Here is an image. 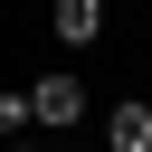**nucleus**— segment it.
I'll use <instances>...</instances> for the list:
<instances>
[{"label":"nucleus","mask_w":152,"mask_h":152,"mask_svg":"<svg viewBox=\"0 0 152 152\" xmlns=\"http://www.w3.org/2000/svg\"><path fill=\"white\" fill-rule=\"evenodd\" d=\"M28 104H38V133H66V124L86 114V76H76V66H48V76L28 86Z\"/></svg>","instance_id":"1"},{"label":"nucleus","mask_w":152,"mask_h":152,"mask_svg":"<svg viewBox=\"0 0 152 152\" xmlns=\"http://www.w3.org/2000/svg\"><path fill=\"white\" fill-rule=\"evenodd\" d=\"M104 152H152V95H124L104 114Z\"/></svg>","instance_id":"2"},{"label":"nucleus","mask_w":152,"mask_h":152,"mask_svg":"<svg viewBox=\"0 0 152 152\" xmlns=\"http://www.w3.org/2000/svg\"><path fill=\"white\" fill-rule=\"evenodd\" d=\"M48 19H57L66 48H95V38H104V0H48Z\"/></svg>","instance_id":"3"},{"label":"nucleus","mask_w":152,"mask_h":152,"mask_svg":"<svg viewBox=\"0 0 152 152\" xmlns=\"http://www.w3.org/2000/svg\"><path fill=\"white\" fill-rule=\"evenodd\" d=\"M19 133H38V104H28V86H0V142H19Z\"/></svg>","instance_id":"4"},{"label":"nucleus","mask_w":152,"mask_h":152,"mask_svg":"<svg viewBox=\"0 0 152 152\" xmlns=\"http://www.w3.org/2000/svg\"><path fill=\"white\" fill-rule=\"evenodd\" d=\"M10 152H48V142H10Z\"/></svg>","instance_id":"5"},{"label":"nucleus","mask_w":152,"mask_h":152,"mask_svg":"<svg viewBox=\"0 0 152 152\" xmlns=\"http://www.w3.org/2000/svg\"><path fill=\"white\" fill-rule=\"evenodd\" d=\"M48 152H76V142H48Z\"/></svg>","instance_id":"6"}]
</instances>
